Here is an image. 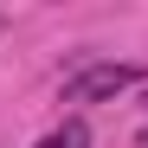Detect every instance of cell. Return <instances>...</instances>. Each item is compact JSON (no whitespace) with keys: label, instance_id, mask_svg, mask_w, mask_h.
I'll use <instances>...</instances> for the list:
<instances>
[{"label":"cell","instance_id":"cell-1","mask_svg":"<svg viewBox=\"0 0 148 148\" xmlns=\"http://www.w3.org/2000/svg\"><path fill=\"white\" fill-rule=\"evenodd\" d=\"M148 77L142 64H116V58H97V64H77L64 77V103H110V97H122V90H135Z\"/></svg>","mask_w":148,"mask_h":148},{"label":"cell","instance_id":"cell-2","mask_svg":"<svg viewBox=\"0 0 148 148\" xmlns=\"http://www.w3.org/2000/svg\"><path fill=\"white\" fill-rule=\"evenodd\" d=\"M39 148H90V129H84V116H71V122H58V129L45 135Z\"/></svg>","mask_w":148,"mask_h":148},{"label":"cell","instance_id":"cell-3","mask_svg":"<svg viewBox=\"0 0 148 148\" xmlns=\"http://www.w3.org/2000/svg\"><path fill=\"white\" fill-rule=\"evenodd\" d=\"M142 148H148V135H142Z\"/></svg>","mask_w":148,"mask_h":148}]
</instances>
